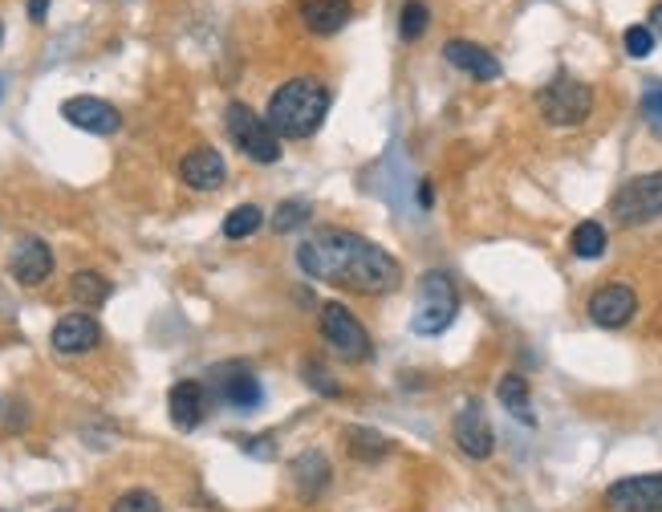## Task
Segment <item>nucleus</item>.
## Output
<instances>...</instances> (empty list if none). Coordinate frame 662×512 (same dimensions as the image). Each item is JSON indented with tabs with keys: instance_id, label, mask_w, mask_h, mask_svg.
<instances>
[{
	"instance_id": "1",
	"label": "nucleus",
	"mask_w": 662,
	"mask_h": 512,
	"mask_svg": "<svg viewBox=\"0 0 662 512\" xmlns=\"http://www.w3.org/2000/svg\"><path fill=\"white\" fill-rule=\"evenodd\" d=\"M297 264L301 273L325 285H342L354 293H394L402 285V264L391 252L379 249L374 240L358 237V232H342V228H321L313 237L301 240L297 249Z\"/></svg>"
},
{
	"instance_id": "2",
	"label": "nucleus",
	"mask_w": 662,
	"mask_h": 512,
	"mask_svg": "<svg viewBox=\"0 0 662 512\" xmlns=\"http://www.w3.org/2000/svg\"><path fill=\"white\" fill-rule=\"evenodd\" d=\"M330 102L333 94L325 82H318V78H289L284 86L272 90L264 122L272 127L277 139H309L325 122Z\"/></svg>"
},
{
	"instance_id": "3",
	"label": "nucleus",
	"mask_w": 662,
	"mask_h": 512,
	"mask_svg": "<svg viewBox=\"0 0 662 512\" xmlns=\"http://www.w3.org/2000/svg\"><path fill=\"white\" fill-rule=\"evenodd\" d=\"M460 313V289L443 269H427L414 285V313H411V334L439 338L455 322Z\"/></svg>"
},
{
	"instance_id": "4",
	"label": "nucleus",
	"mask_w": 662,
	"mask_h": 512,
	"mask_svg": "<svg viewBox=\"0 0 662 512\" xmlns=\"http://www.w3.org/2000/svg\"><path fill=\"white\" fill-rule=\"evenodd\" d=\"M536 107H541V119L549 122V127H578V122L590 119L593 90L585 82H578V78L561 73V78H553V82L541 90Z\"/></svg>"
},
{
	"instance_id": "5",
	"label": "nucleus",
	"mask_w": 662,
	"mask_h": 512,
	"mask_svg": "<svg viewBox=\"0 0 662 512\" xmlns=\"http://www.w3.org/2000/svg\"><path fill=\"white\" fill-rule=\"evenodd\" d=\"M224 127L228 134H232V143H237L252 163H264V168H269V163L281 159V139H277L269 122L257 119L252 107H244V102H228Z\"/></svg>"
},
{
	"instance_id": "6",
	"label": "nucleus",
	"mask_w": 662,
	"mask_h": 512,
	"mask_svg": "<svg viewBox=\"0 0 662 512\" xmlns=\"http://www.w3.org/2000/svg\"><path fill=\"white\" fill-rule=\"evenodd\" d=\"M610 212H614L618 224H626V228L659 220L662 215V171L639 175V179H630L626 188H618V195L610 200Z\"/></svg>"
},
{
	"instance_id": "7",
	"label": "nucleus",
	"mask_w": 662,
	"mask_h": 512,
	"mask_svg": "<svg viewBox=\"0 0 662 512\" xmlns=\"http://www.w3.org/2000/svg\"><path fill=\"white\" fill-rule=\"evenodd\" d=\"M318 318H321V338H325L338 354H345L350 362H367L370 350H374V342H370L367 325L358 322L342 301H325Z\"/></svg>"
},
{
	"instance_id": "8",
	"label": "nucleus",
	"mask_w": 662,
	"mask_h": 512,
	"mask_svg": "<svg viewBox=\"0 0 662 512\" xmlns=\"http://www.w3.org/2000/svg\"><path fill=\"white\" fill-rule=\"evenodd\" d=\"M610 512H662V472L651 476H626L605 489Z\"/></svg>"
},
{
	"instance_id": "9",
	"label": "nucleus",
	"mask_w": 662,
	"mask_h": 512,
	"mask_svg": "<svg viewBox=\"0 0 662 512\" xmlns=\"http://www.w3.org/2000/svg\"><path fill=\"white\" fill-rule=\"evenodd\" d=\"M639 313V293L626 281H610L590 298V322L602 330H622Z\"/></svg>"
},
{
	"instance_id": "10",
	"label": "nucleus",
	"mask_w": 662,
	"mask_h": 512,
	"mask_svg": "<svg viewBox=\"0 0 662 512\" xmlns=\"http://www.w3.org/2000/svg\"><path fill=\"white\" fill-rule=\"evenodd\" d=\"M212 382H215V394H220L228 406H237V411H257V406H261V399H264L257 374H252L249 367H240V362L215 367Z\"/></svg>"
},
{
	"instance_id": "11",
	"label": "nucleus",
	"mask_w": 662,
	"mask_h": 512,
	"mask_svg": "<svg viewBox=\"0 0 662 512\" xmlns=\"http://www.w3.org/2000/svg\"><path fill=\"white\" fill-rule=\"evenodd\" d=\"M61 119L78 127V131H90V134H114L122 127V114L110 102L102 98H90V94H78V98H66L61 102Z\"/></svg>"
},
{
	"instance_id": "12",
	"label": "nucleus",
	"mask_w": 662,
	"mask_h": 512,
	"mask_svg": "<svg viewBox=\"0 0 662 512\" xmlns=\"http://www.w3.org/2000/svg\"><path fill=\"white\" fill-rule=\"evenodd\" d=\"M455 443H460V452L472 455V460H488V455H492L496 435H492V423H488L480 403H463V411L455 415Z\"/></svg>"
},
{
	"instance_id": "13",
	"label": "nucleus",
	"mask_w": 662,
	"mask_h": 512,
	"mask_svg": "<svg viewBox=\"0 0 662 512\" xmlns=\"http://www.w3.org/2000/svg\"><path fill=\"white\" fill-rule=\"evenodd\" d=\"M9 269L21 285H41L53 273V252H49V244L41 237H21L9 257Z\"/></svg>"
},
{
	"instance_id": "14",
	"label": "nucleus",
	"mask_w": 662,
	"mask_h": 512,
	"mask_svg": "<svg viewBox=\"0 0 662 512\" xmlns=\"http://www.w3.org/2000/svg\"><path fill=\"white\" fill-rule=\"evenodd\" d=\"M179 175L195 191H215L228 179V163L215 147H195V151L179 159Z\"/></svg>"
},
{
	"instance_id": "15",
	"label": "nucleus",
	"mask_w": 662,
	"mask_h": 512,
	"mask_svg": "<svg viewBox=\"0 0 662 512\" xmlns=\"http://www.w3.org/2000/svg\"><path fill=\"white\" fill-rule=\"evenodd\" d=\"M443 61H451V66L463 70V73H472L475 82H496L500 73H504V66L496 61V53H488L484 46L463 41V37H455V41L443 46Z\"/></svg>"
},
{
	"instance_id": "16",
	"label": "nucleus",
	"mask_w": 662,
	"mask_h": 512,
	"mask_svg": "<svg viewBox=\"0 0 662 512\" xmlns=\"http://www.w3.org/2000/svg\"><path fill=\"white\" fill-rule=\"evenodd\" d=\"M167 411H171V423H175L179 431H195L203 423V415H208V391L191 379L175 382V386H171V399H167Z\"/></svg>"
},
{
	"instance_id": "17",
	"label": "nucleus",
	"mask_w": 662,
	"mask_h": 512,
	"mask_svg": "<svg viewBox=\"0 0 662 512\" xmlns=\"http://www.w3.org/2000/svg\"><path fill=\"white\" fill-rule=\"evenodd\" d=\"M102 342V330L90 313H66L58 325H53V350L58 354H86Z\"/></svg>"
},
{
	"instance_id": "18",
	"label": "nucleus",
	"mask_w": 662,
	"mask_h": 512,
	"mask_svg": "<svg viewBox=\"0 0 662 512\" xmlns=\"http://www.w3.org/2000/svg\"><path fill=\"white\" fill-rule=\"evenodd\" d=\"M330 480H333V468L321 452H301L293 460V484L301 501H318L321 492L330 489Z\"/></svg>"
},
{
	"instance_id": "19",
	"label": "nucleus",
	"mask_w": 662,
	"mask_h": 512,
	"mask_svg": "<svg viewBox=\"0 0 662 512\" xmlns=\"http://www.w3.org/2000/svg\"><path fill=\"white\" fill-rule=\"evenodd\" d=\"M350 12H354L350 0H301V21L318 37H333L338 29H345Z\"/></svg>"
},
{
	"instance_id": "20",
	"label": "nucleus",
	"mask_w": 662,
	"mask_h": 512,
	"mask_svg": "<svg viewBox=\"0 0 662 512\" xmlns=\"http://www.w3.org/2000/svg\"><path fill=\"white\" fill-rule=\"evenodd\" d=\"M342 440H345V452L354 455V460H367V464H374V460H382V455H391V448H394V443L374 428H345Z\"/></svg>"
},
{
	"instance_id": "21",
	"label": "nucleus",
	"mask_w": 662,
	"mask_h": 512,
	"mask_svg": "<svg viewBox=\"0 0 662 512\" xmlns=\"http://www.w3.org/2000/svg\"><path fill=\"white\" fill-rule=\"evenodd\" d=\"M496 394H500V403H504V411H509L512 419H521L524 428L536 423V415H532V391H529V382H524L521 374H504L500 386H496Z\"/></svg>"
},
{
	"instance_id": "22",
	"label": "nucleus",
	"mask_w": 662,
	"mask_h": 512,
	"mask_svg": "<svg viewBox=\"0 0 662 512\" xmlns=\"http://www.w3.org/2000/svg\"><path fill=\"white\" fill-rule=\"evenodd\" d=\"M70 293L82 301V305L98 310V305H107V301H110V281L102 273H94V269H82V273H73Z\"/></svg>"
},
{
	"instance_id": "23",
	"label": "nucleus",
	"mask_w": 662,
	"mask_h": 512,
	"mask_svg": "<svg viewBox=\"0 0 662 512\" xmlns=\"http://www.w3.org/2000/svg\"><path fill=\"white\" fill-rule=\"evenodd\" d=\"M573 257H581V261L605 257V228L598 220H585V224L573 228Z\"/></svg>"
},
{
	"instance_id": "24",
	"label": "nucleus",
	"mask_w": 662,
	"mask_h": 512,
	"mask_svg": "<svg viewBox=\"0 0 662 512\" xmlns=\"http://www.w3.org/2000/svg\"><path fill=\"white\" fill-rule=\"evenodd\" d=\"M264 224V212L257 208V203H240V208H232V212L224 215V237L228 240H244L252 237L257 228Z\"/></svg>"
},
{
	"instance_id": "25",
	"label": "nucleus",
	"mask_w": 662,
	"mask_h": 512,
	"mask_svg": "<svg viewBox=\"0 0 662 512\" xmlns=\"http://www.w3.org/2000/svg\"><path fill=\"white\" fill-rule=\"evenodd\" d=\"M313 220V203L309 200H284L277 212H272V232H297L301 224Z\"/></svg>"
},
{
	"instance_id": "26",
	"label": "nucleus",
	"mask_w": 662,
	"mask_h": 512,
	"mask_svg": "<svg viewBox=\"0 0 662 512\" xmlns=\"http://www.w3.org/2000/svg\"><path fill=\"white\" fill-rule=\"evenodd\" d=\"M427 24H431V9H427L423 0H407L399 12V33L402 41H419L427 33Z\"/></svg>"
},
{
	"instance_id": "27",
	"label": "nucleus",
	"mask_w": 662,
	"mask_h": 512,
	"mask_svg": "<svg viewBox=\"0 0 662 512\" xmlns=\"http://www.w3.org/2000/svg\"><path fill=\"white\" fill-rule=\"evenodd\" d=\"M301 374H305L309 386H313L318 394H325V399H338V394H342L338 379H333V374H330L325 367H321V362H305V367H301Z\"/></svg>"
},
{
	"instance_id": "28",
	"label": "nucleus",
	"mask_w": 662,
	"mask_h": 512,
	"mask_svg": "<svg viewBox=\"0 0 662 512\" xmlns=\"http://www.w3.org/2000/svg\"><path fill=\"white\" fill-rule=\"evenodd\" d=\"M651 49H654L651 24H630L626 29V53L630 58H651Z\"/></svg>"
},
{
	"instance_id": "29",
	"label": "nucleus",
	"mask_w": 662,
	"mask_h": 512,
	"mask_svg": "<svg viewBox=\"0 0 662 512\" xmlns=\"http://www.w3.org/2000/svg\"><path fill=\"white\" fill-rule=\"evenodd\" d=\"M110 512H163V504L154 501L151 492L134 489V492H127V496H119Z\"/></svg>"
},
{
	"instance_id": "30",
	"label": "nucleus",
	"mask_w": 662,
	"mask_h": 512,
	"mask_svg": "<svg viewBox=\"0 0 662 512\" xmlns=\"http://www.w3.org/2000/svg\"><path fill=\"white\" fill-rule=\"evenodd\" d=\"M642 114L651 122V131L662 139V86H651V90L642 94Z\"/></svg>"
},
{
	"instance_id": "31",
	"label": "nucleus",
	"mask_w": 662,
	"mask_h": 512,
	"mask_svg": "<svg viewBox=\"0 0 662 512\" xmlns=\"http://www.w3.org/2000/svg\"><path fill=\"white\" fill-rule=\"evenodd\" d=\"M46 12H49V0H29V21H46Z\"/></svg>"
},
{
	"instance_id": "32",
	"label": "nucleus",
	"mask_w": 662,
	"mask_h": 512,
	"mask_svg": "<svg viewBox=\"0 0 662 512\" xmlns=\"http://www.w3.org/2000/svg\"><path fill=\"white\" fill-rule=\"evenodd\" d=\"M419 203H423V208H431V203H435V188H431V179H423V183H419Z\"/></svg>"
},
{
	"instance_id": "33",
	"label": "nucleus",
	"mask_w": 662,
	"mask_h": 512,
	"mask_svg": "<svg viewBox=\"0 0 662 512\" xmlns=\"http://www.w3.org/2000/svg\"><path fill=\"white\" fill-rule=\"evenodd\" d=\"M269 448H272L269 435H264V440H249V452H252V455H261V460H264V455H269Z\"/></svg>"
},
{
	"instance_id": "34",
	"label": "nucleus",
	"mask_w": 662,
	"mask_h": 512,
	"mask_svg": "<svg viewBox=\"0 0 662 512\" xmlns=\"http://www.w3.org/2000/svg\"><path fill=\"white\" fill-rule=\"evenodd\" d=\"M651 33L662 37V4H654V9H651Z\"/></svg>"
},
{
	"instance_id": "35",
	"label": "nucleus",
	"mask_w": 662,
	"mask_h": 512,
	"mask_svg": "<svg viewBox=\"0 0 662 512\" xmlns=\"http://www.w3.org/2000/svg\"><path fill=\"white\" fill-rule=\"evenodd\" d=\"M0 41H4V24H0Z\"/></svg>"
}]
</instances>
